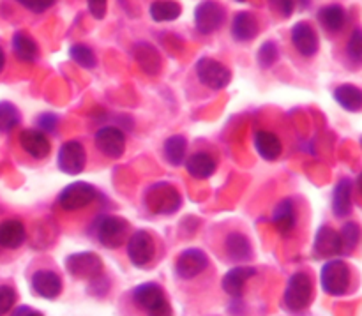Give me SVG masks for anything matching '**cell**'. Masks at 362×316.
I'll return each instance as SVG.
<instances>
[{
	"label": "cell",
	"instance_id": "cell-1",
	"mask_svg": "<svg viewBox=\"0 0 362 316\" xmlns=\"http://www.w3.org/2000/svg\"><path fill=\"white\" fill-rule=\"evenodd\" d=\"M315 297V286L311 274L306 271L293 272L288 278L283 292V306L288 313H304L311 306Z\"/></svg>",
	"mask_w": 362,
	"mask_h": 316
},
{
	"label": "cell",
	"instance_id": "cell-2",
	"mask_svg": "<svg viewBox=\"0 0 362 316\" xmlns=\"http://www.w3.org/2000/svg\"><path fill=\"white\" fill-rule=\"evenodd\" d=\"M127 232L129 223L115 214H99L88 230L92 239L98 240V244L106 250H119L127 240Z\"/></svg>",
	"mask_w": 362,
	"mask_h": 316
},
{
	"label": "cell",
	"instance_id": "cell-3",
	"mask_svg": "<svg viewBox=\"0 0 362 316\" xmlns=\"http://www.w3.org/2000/svg\"><path fill=\"white\" fill-rule=\"evenodd\" d=\"M144 205L151 214L172 216L182 207V197L173 184L161 180V182H154L147 187Z\"/></svg>",
	"mask_w": 362,
	"mask_h": 316
},
{
	"label": "cell",
	"instance_id": "cell-4",
	"mask_svg": "<svg viewBox=\"0 0 362 316\" xmlns=\"http://www.w3.org/2000/svg\"><path fill=\"white\" fill-rule=\"evenodd\" d=\"M131 300L138 310L152 316L172 315V304L166 297L165 288L156 281H147L136 285L131 290Z\"/></svg>",
	"mask_w": 362,
	"mask_h": 316
},
{
	"label": "cell",
	"instance_id": "cell-5",
	"mask_svg": "<svg viewBox=\"0 0 362 316\" xmlns=\"http://www.w3.org/2000/svg\"><path fill=\"white\" fill-rule=\"evenodd\" d=\"M352 285V271L349 264L339 258H329L320 269V286L325 295L343 297Z\"/></svg>",
	"mask_w": 362,
	"mask_h": 316
},
{
	"label": "cell",
	"instance_id": "cell-6",
	"mask_svg": "<svg viewBox=\"0 0 362 316\" xmlns=\"http://www.w3.org/2000/svg\"><path fill=\"white\" fill-rule=\"evenodd\" d=\"M194 74H197L198 81L204 85L209 90L219 92L226 88L232 81V71L228 66L219 60L212 59V57H202L194 64Z\"/></svg>",
	"mask_w": 362,
	"mask_h": 316
},
{
	"label": "cell",
	"instance_id": "cell-7",
	"mask_svg": "<svg viewBox=\"0 0 362 316\" xmlns=\"http://www.w3.org/2000/svg\"><path fill=\"white\" fill-rule=\"evenodd\" d=\"M99 198L98 189L85 180L71 182L57 197V204L64 212H78L87 209Z\"/></svg>",
	"mask_w": 362,
	"mask_h": 316
},
{
	"label": "cell",
	"instance_id": "cell-8",
	"mask_svg": "<svg viewBox=\"0 0 362 316\" xmlns=\"http://www.w3.org/2000/svg\"><path fill=\"white\" fill-rule=\"evenodd\" d=\"M158 247H156L154 237L147 230H136L127 237L126 254L129 264L134 269H145L154 262Z\"/></svg>",
	"mask_w": 362,
	"mask_h": 316
},
{
	"label": "cell",
	"instance_id": "cell-9",
	"mask_svg": "<svg viewBox=\"0 0 362 316\" xmlns=\"http://www.w3.org/2000/svg\"><path fill=\"white\" fill-rule=\"evenodd\" d=\"M209 265H211V260H209L207 253L204 250L187 247L175 258L173 271H175V276L180 281H193V279H197L198 276L207 271Z\"/></svg>",
	"mask_w": 362,
	"mask_h": 316
},
{
	"label": "cell",
	"instance_id": "cell-10",
	"mask_svg": "<svg viewBox=\"0 0 362 316\" xmlns=\"http://www.w3.org/2000/svg\"><path fill=\"white\" fill-rule=\"evenodd\" d=\"M64 265L74 279H81V281H90V279L98 278L105 269L101 257L92 253V251H80V253L69 254V257L64 258Z\"/></svg>",
	"mask_w": 362,
	"mask_h": 316
},
{
	"label": "cell",
	"instance_id": "cell-11",
	"mask_svg": "<svg viewBox=\"0 0 362 316\" xmlns=\"http://www.w3.org/2000/svg\"><path fill=\"white\" fill-rule=\"evenodd\" d=\"M57 166L66 175H80L87 166V148L80 140H67L60 145Z\"/></svg>",
	"mask_w": 362,
	"mask_h": 316
},
{
	"label": "cell",
	"instance_id": "cell-12",
	"mask_svg": "<svg viewBox=\"0 0 362 316\" xmlns=\"http://www.w3.org/2000/svg\"><path fill=\"white\" fill-rule=\"evenodd\" d=\"M94 145L105 158L117 161L126 154V133L120 127L103 126L95 131Z\"/></svg>",
	"mask_w": 362,
	"mask_h": 316
},
{
	"label": "cell",
	"instance_id": "cell-13",
	"mask_svg": "<svg viewBox=\"0 0 362 316\" xmlns=\"http://www.w3.org/2000/svg\"><path fill=\"white\" fill-rule=\"evenodd\" d=\"M225 20V7L216 0H204L194 9V27L204 35H211L216 30H219Z\"/></svg>",
	"mask_w": 362,
	"mask_h": 316
},
{
	"label": "cell",
	"instance_id": "cell-14",
	"mask_svg": "<svg viewBox=\"0 0 362 316\" xmlns=\"http://www.w3.org/2000/svg\"><path fill=\"white\" fill-rule=\"evenodd\" d=\"M32 292L45 300H55L59 295H62L64 283L59 272L52 269H37L30 276Z\"/></svg>",
	"mask_w": 362,
	"mask_h": 316
},
{
	"label": "cell",
	"instance_id": "cell-15",
	"mask_svg": "<svg viewBox=\"0 0 362 316\" xmlns=\"http://www.w3.org/2000/svg\"><path fill=\"white\" fill-rule=\"evenodd\" d=\"M311 251H313V258H317V260H329V258H336L343 254L339 232H336L332 226L322 225L315 233L313 250Z\"/></svg>",
	"mask_w": 362,
	"mask_h": 316
},
{
	"label": "cell",
	"instance_id": "cell-16",
	"mask_svg": "<svg viewBox=\"0 0 362 316\" xmlns=\"http://www.w3.org/2000/svg\"><path fill=\"white\" fill-rule=\"evenodd\" d=\"M223 251L226 260L232 264H247L253 260V244L250 237L240 230H232L223 239Z\"/></svg>",
	"mask_w": 362,
	"mask_h": 316
},
{
	"label": "cell",
	"instance_id": "cell-17",
	"mask_svg": "<svg viewBox=\"0 0 362 316\" xmlns=\"http://www.w3.org/2000/svg\"><path fill=\"white\" fill-rule=\"evenodd\" d=\"M290 39H292L293 48L304 59H313L320 49V39H318L317 30L308 21H297L290 30Z\"/></svg>",
	"mask_w": 362,
	"mask_h": 316
},
{
	"label": "cell",
	"instance_id": "cell-18",
	"mask_svg": "<svg viewBox=\"0 0 362 316\" xmlns=\"http://www.w3.org/2000/svg\"><path fill=\"white\" fill-rule=\"evenodd\" d=\"M271 223L274 225L276 232L283 237H288L290 233L296 232L297 223H299V211H297L296 200L290 197L279 200L278 204L274 205Z\"/></svg>",
	"mask_w": 362,
	"mask_h": 316
},
{
	"label": "cell",
	"instance_id": "cell-19",
	"mask_svg": "<svg viewBox=\"0 0 362 316\" xmlns=\"http://www.w3.org/2000/svg\"><path fill=\"white\" fill-rule=\"evenodd\" d=\"M20 147L27 156H30L35 161H42L52 152V144H49L46 133L34 127V129H23L20 133Z\"/></svg>",
	"mask_w": 362,
	"mask_h": 316
},
{
	"label": "cell",
	"instance_id": "cell-20",
	"mask_svg": "<svg viewBox=\"0 0 362 316\" xmlns=\"http://www.w3.org/2000/svg\"><path fill=\"white\" fill-rule=\"evenodd\" d=\"M255 276H257V269L251 267V265H237V267H232L223 276V292L232 297V299H240L244 290H246L247 281L251 278H255Z\"/></svg>",
	"mask_w": 362,
	"mask_h": 316
},
{
	"label": "cell",
	"instance_id": "cell-21",
	"mask_svg": "<svg viewBox=\"0 0 362 316\" xmlns=\"http://www.w3.org/2000/svg\"><path fill=\"white\" fill-rule=\"evenodd\" d=\"M187 175L193 177L194 180H207L218 170V159L207 151H197L184 159Z\"/></svg>",
	"mask_w": 362,
	"mask_h": 316
},
{
	"label": "cell",
	"instance_id": "cell-22",
	"mask_svg": "<svg viewBox=\"0 0 362 316\" xmlns=\"http://www.w3.org/2000/svg\"><path fill=\"white\" fill-rule=\"evenodd\" d=\"M253 145L257 154L260 156L264 161H278L283 154V144L279 136L272 131L258 129L253 136Z\"/></svg>",
	"mask_w": 362,
	"mask_h": 316
},
{
	"label": "cell",
	"instance_id": "cell-23",
	"mask_svg": "<svg viewBox=\"0 0 362 316\" xmlns=\"http://www.w3.org/2000/svg\"><path fill=\"white\" fill-rule=\"evenodd\" d=\"M332 214L338 219H345L354 209V180L341 179L332 189Z\"/></svg>",
	"mask_w": 362,
	"mask_h": 316
},
{
	"label": "cell",
	"instance_id": "cell-24",
	"mask_svg": "<svg viewBox=\"0 0 362 316\" xmlns=\"http://www.w3.org/2000/svg\"><path fill=\"white\" fill-rule=\"evenodd\" d=\"M260 30V23H258L257 16L250 11H240L233 16L232 27H230V34H232L233 41L237 42H250L253 41Z\"/></svg>",
	"mask_w": 362,
	"mask_h": 316
},
{
	"label": "cell",
	"instance_id": "cell-25",
	"mask_svg": "<svg viewBox=\"0 0 362 316\" xmlns=\"http://www.w3.org/2000/svg\"><path fill=\"white\" fill-rule=\"evenodd\" d=\"M27 242V228L20 219L0 221V247L2 250H20Z\"/></svg>",
	"mask_w": 362,
	"mask_h": 316
},
{
	"label": "cell",
	"instance_id": "cell-26",
	"mask_svg": "<svg viewBox=\"0 0 362 316\" xmlns=\"http://www.w3.org/2000/svg\"><path fill=\"white\" fill-rule=\"evenodd\" d=\"M133 55L136 64L141 67V71L145 74H148V76H158L161 73V55H159V52L151 42L138 41L133 46Z\"/></svg>",
	"mask_w": 362,
	"mask_h": 316
},
{
	"label": "cell",
	"instance_id": "cell-27",
	"mask_svg": "<svg viewBox=\"0 0 362 316\" xmlns=\"http://www.w3.org/2000/svg\"><path fill=\"white\" fill-rule=\"evenodd\" d=\"M13 53L20 62L34 64L39 59V46L28 32L18 30L13 35Z\"/></svg>",
	"mask_w": 362,
	"mask_h": 316
},
{
	"label": "cell",
	"instance_id": "cell-28",
	"mask_svg": "<svg viewBox=\"0 0 362 316\" xmlns=\"http://www.w3.org/2000/svg\"><path fill=\"white\" fill-rule=\"evenodd\" d=\"M332 98L343 110L359 113L362 110V90L357 85L341 83L332 90Z\"/></svg>",
	"mask_w": 362,
	"mask_h": 316
},
{
	"label": "cell",
	"instance_id": "cell-29",
	"mask_svg": "<svg viewBox=\"0 0 362 316\" xmlns=\"http://www.w3.org/2000/svg\"><path fill=\"white\" fill-rule=\"evenodd\" d=\"M318 21L322 27L331 34H338L343 30L346 23V11L343 9L339 4H329V6L322 7L318 13Z\"/></svg>",
	"mask_w": 362,
	"mask_h": 316
},
{
	"label": "cell",
	"instance_id": "cell-30",
	"mask_svg": "<svg viewBox=\"0 0 362 316\" xmlns=\"http://www.w3.org/2000/svg\"><path fill=\"white\" fill-rule=\"evenodd\" d=\"M163 156L172 166H182L187 156V140L184 134H172L163 144Z\"/></svg>",
	"mask_w": 362,
	"mask_h": 316
},
{
	"label": "cell",
	"instance_id": "cell-31",
	"mask_svg": "<svg viewBox=\"0 0 362 316\" xmlns=\"http://www.w3.org/2000/svg\"><path fill=\"white\" fill-rule=\"evenodd\" d=\"M148 14L156 23L173 21L182 14V6L175 0H154L148 7Z\"/></svg>",
	"mask_w": 362,
	"mask_h": 316
},
{
	"label": "cell",
	"instance_id": "cell-32",
	"mask_svg": "<svg viewBox=\"0 0 362 316\" xmlns=\"http://www.w3.org/2000/svg\"><path fill=\"white\" fill-rule=\"evenodd\" d=\"M21 124L20 110L11 101H0V133L7 134Z\"/></svg>",
	"mask_w": 362,
	"mask_h": 316
},
{
	"label": "cell",
	"instance_id": "cell-33",
	"mask_svg": "<svg viewBox=\"0 0 362 316\" xmlns=\"http://www.w3.org/2000/svg\"><path fill=\"white\" fill-rule=\"evenodd\" d=\"M69 57L81 69H94L98 66V57H95L94 49L88 45H83V42H76V45L71 46Z\"/></svg>",
	"mask_w": 362,
	"mask_h": 316
},
{
	"label": "cell",
	"instance_id": "cell-34",
	"mask_svg": "<svg viewBox=\"0 0 362 316\" xmlns=\"http://www.w3.org/2000/svg\"><path fill=\"white\" fill-rule=\"evenodd\" d=\"M341 246H343V254H352L357 250L361 240V226L357 221H346L341 226Z\"/></svg>",
	"mask_w": 362,
	"mask_h": 316
},
{
	"label": "cell",
	"instance_id": "cell-35",
	"mask_svg": "<svg viewBox=\"0 0 362 316\" xmlns=\"http://www.w3.org/2000/svg\"><path fill=\"white\" fill-rule=\"evenodd\" d=\"M279 59V48L274 41H265L264 45H260L257 53V62L260 66V69H271L274 67V64Z\"/></svg>",
	"mask_w": 362,
	"mask_h": 316
},
{
	"label": "cell",
	"instance_id": "cell-36",
	"mask_svg": "<svg viewBox=\"0 0 362 316\" xmlns=\"http://www.w3.org/2000/svg\"><path fill=\"white\" fill-rule=\"evenodd\" d=\"M346 55L352 60L354 66H359L362 62V30L359 27L350 35L349 45H346Z\"/></svg>",
	"mask_w": 362,
	"mask_h": 316
},
{
	"label": "cell",
	"instance_id": "cell-37",
	"mask_svg": "<svg viewBox=\"0 0 362 316\" xmlns=\"http://www.w3.org/2000/svg\"><path fill=\"white\" fill-rule=\"evenodd\" d=\"M59 115L53 112H42L35 117V127L41 129L42 133L57 134V131H59Z\"/></svg>",
	"mask_w": 362,
	"mask_h": 316
},
{
	"label": "cell",
	"instance_id": "cell-38",
	"mask_svg": "<svg viewBox=\"0 0 362 316\" xmlns=\"http://www.w3.org/2000/svg\"><path fill=\"white\" fill-rule=\"evenodd\" d=\"M18 299L16 290L11 285H0V316L11 313Z\"/></svg>",
	"mask_w": 362,
	"mask_h": 316
},
{
	"label": "cell",
	"instance_id": "cell-39",
	"mask_svg": "<svg viewBox=\"0 0 362 316\" xmlns=\"http://www.w3.org/2000/svg\"><path fill=\"white\" fill-rule=\"evenodd\" d=\"M14 2H18L21 7L30 11V13L41 14L45 13V11H48L49 7H53V4H55L57 0H14Z\"/></svg>",
	"mask_w": 362,
	"mask_h": 316
},
{
	"label": "cell",
	"instance_id": "cell-40",
	"mask_svg": "<svg viewBox=\"0 0 362 316\" xmlns=\"http://www.w3.org/2000/svg\"><path fill=\"white\" fill-rule=\"evenodd\" d=\"M272 11L278 13L281 18H290L296 9V0H269Z\"/></svg>",
	"mask_w": 362,
	"mask_h": 316
},
{
	"label": "cell",
	"instance_id": "cell-41",
	"mask_svg": "<svg viewBox=\"0 0 362 316\" xmlns=\"http://www.w3.org/2000/svg\"><path fill=\"white\" fill-rule=\"evenodd\" d=\"M87 7L94 20H103L108 11V0H87Z\"/></svg>",
	"mask_w": 362,
	"mask_h": 316
},
{
	"label": "cell",
	"instance_id": "cell-42",
	"mask_svg": "<svg viewBox=\"0 0 362 316\" xmlns=\"http://www.w3.org/2000/svg\"><path fill=\"white\" fill-rule=\"evenodd\" d=\"M11 315H14V316H21V315H37V316H41L42 313L41 311H37V310H34V308H30V306H20V308H16V310H11Z\"/></svg>",
	"mask_w": 362,
	"mask_h": 316
},
{
	"label": "cell",
	"instance_id": "cell-43",
	"mask_svg": "<svg viewBox=\"0 0 362 316\" xmlns=\"http://www.w3.org/2000/svg\"><path fill=\"white\" fill-rule=\"evenodd\" d=\"M6 52H4V48L0 46V74L4 73V69H6Z\"/></svg>",
	"mask_w": 362,
	"mask_h": 316
},
{
	"label": "cell",
	"instance_id": "cell-44",
	"mask_svg": "<svg viewBox=\"0 0 362 316\" xmlns=\"http://www.w3.org/2000/svg\"><path fill=\"white\" fill-rule=\"evenodd\" d=\"M235 2H239V4H244V2H246V0H235Z\"/></svg>",
	"mask_w": 362,
	"mask_h": 316
}]
</instances>
